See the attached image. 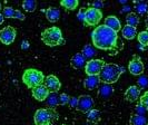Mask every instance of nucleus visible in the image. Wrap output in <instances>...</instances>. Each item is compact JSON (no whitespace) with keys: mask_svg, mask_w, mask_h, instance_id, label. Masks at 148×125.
<instances>
[{"mask_svg":"<svg viewBox=\"0 0 148 125\" xmlns=\"http://www.w3.org/2000/svg\"><path fill=\"white\" fill-rule=\"evenodd\" d=\"M91 39L95 47L103 50H111L116 48L118 41L117 32L111 30L105 25H99L94 29L91 34Z\"/></svg>","mask_w":148,"mask_h":125,"instance_id":"1","label":"nucleus"},{"mask_svg":"<svg viewBox=\"0 0 148 125\" xmlns=\"http://www.w3.org/2000/svg\"><path fill=\"white\" fill-rule=\"evenodd\" d=\"M125 72L124 67H120L116 64H110V63H105L104 67L101 69L100 74L98 75L100 81L104 84H114L119 79L120 75Z\"/></svg>","mask_w":148,"mask_h":125,"instance_id":"2","label":"nucleus"},{"mask_svg":"<svg viewBox=\"0 0 148 125\" xmlns=\"http://www.w3.org/2000/svg\"><path fill=\"white\" fill-rule=\"evenodd\" d=\"M41 40L47 46H60L65 44V39L62 37V32L58 27H49L45 29L41 34Z\"/></svg>","mask_w":148,"mask_h":125,"instance_id":"3","label":"nucleus"},{"mask_svg":"<svg viewBox=\"0 0 148 125\" xmlns=\"http://www.w3.org/2000/svg\"><path fill=\"white\" fill-rule=\"evenodd\" d=\"M58 116L56 108H39L34 116L35 125H51L58 119Z\"/></svg>","mask_w":148,"mask_h":125,"instance_id":"4","label":"nucleus"},{"mask_svg":"<svg viewBox=\"0 0 148 125\" xmlns=\"http://www.w3.org/2000/svg\"><path fill=\"white\" fill-rule=\"evenodd\" d=\"M45 79H46V77L44 76V74L40 70L32 69V68L27 69L22 75V81L26 84L27 87L31 89L36 88L40 85H44Z\"/></svg>","mask_w":148,"mask_h":125,"instance_id":"5","label":"nucleus"},{"mask_svg":"<svg viewBox=\"0 0 148 125\" xmlns=\"http://www.w3.org/2000/svg\"><path fill=\"white\" fill-rule=\"evenodd\" d=\"M103 18V14L100 10L95 8H88L85 12V21L84 23L86 26H97Z\"/></svg>","mask_w":148,"mask_h":125,"instance_id":"6","label":"nucleus"},{"mask_svg":"<svg viewBox=\"0 0 148 125\" xmlns=\"http://www.w3.org/2000/svg\"><path fill=\"white\" fill-rule=\"evenodd\" d=\"M104 65L105 61L103 59H91V60H88V63H86L85 72L87 74V76H98Z\"/></svg>","mask_w":148,"mask_h":125,"instance_id":"7","label":"nucleus"},{"mask_svg":"<svg viewBox=\"0 0 148 125\" xmlns=\"http://www.w3.org/2000/svg\"><path fill=\"white\" fill-rule=\"evenodd\" d=\"M17 31L14 27L7 26L0 30V41L3 45H11L16 39Z\"/></svg>","mask_w":148,"mask_h":125,"instance_id":"8","label":"nucleus"},{"mask_svg":"<svg viewBox=\"0 0 148 125\" xmlns=\"http://www.w3.org/2000/svg\"><path fill=\"white\" fill-rule=\"evenodd\" d=\"M77 110H80L82 113L88 114L90 110H94V99L89 95H82L78 98V105Z\"/></svg>","mask_w":148,"mask_h":125,"instance_id":"9","label":"nucleus"},{"mask_svg":"<svg viewBox=\"0 0 148 125\" xmlns=\"http://www.w3.org/2000/svg\"><path fill=\"white\" fill-rule=\"evenodd\" d=\"M128 70L130 72L132 75H135V76L143 75V73H144V64H143L141 59L138 56H134V58L129 61Z\"/></svg>","mask_w":148,"mask_h":125,"instance_id":"10","label":"nucleus"},{"mask_svg":"<svg viewBox=\"0 0 148 125\" xmlns=\"http://www.w3.org/2000/svg\"><path fill=\"white\" fill-rule=\"evenodd\" d=\"M45 87L49 90V93H58V90L61 88L60 81L53 75H49L46 77L44 83Z\"/></svg>","mask_w":148,"mask_h":125,"instance_id":"11","label":"nucleus"},{"mask_svg":"<svg viewBox=\"0 0 148 125\" xmlns=\"http://www.w3.org/2000/svg\"><path fill=\"white\" fill-rule=\"evenodd\" d=\"M114 94V88L110 84H104L101 83L98 87V96L103 101H108Z\"/></svg>","mask_w":148,"mask_h":125,"instance_id":"12","label":"nucleus"},{"mask_svg":"<svg viewBox=\"0 0 148 125\" xmlns=\"http://www.w3.org/2000/svg\"><path fill=\"white\" fill-rule=\"evenodd\" d=\"M139 97H140V88L138 86H135V85L129 86L125 93V98L128 102H132V103L139 99Z\"/></svg>","mask_w":148,"mask_h":125,"instance_id":"13","label":"nucleus"},{"mask_svg":"<svg viewBox=\"0 0 148 125\" xmlns=\"http://www.w3.org/2000/svg\"><path fill=\"white\" fill-rule=\"evenodd\" d=\"M48 95H49V90L45 87V85H40L32 89V96L35 97V99H37L39 102L46 101Z\"/></svg>","mask_w":148,"mask_h":125,"instance_id":"14","label":"nucleus"},{"mask_svg":"<svg viewBox=\"0 0 148 125\" xmlns=\"http://www.w3.org/2000/svg\"><path fill=\"white\" fill-rule=\"evenodd\" d=\"M101 84L99 76H87L84 81V86L85 88L89 89V90H94L99 87V85Z\"/></svg>","mask_w":148,"mask_h":125,"instance_id":"15","label":"nucleus"},{"mask_svg":"<svg viewBox=\"0 0 148 125\" xmlns=\"http://www.w3.org/2000/svg\"><path fill=\"white\" fill-rule=\"evenodd\" d=\"M105 26H107L108 28H110L111 30H114L116 32H118L119 30L121 29V23L116 16H108L105 19Z\"/></svg>","mask_w":148,"mask_h":125,"instance_id":"16","label":"nucleus"},{"mask_svg":"<svg viewBox=\"0 0 148 125\" xmlns=\"http://www.w3.org/2000/svg\"><path fill=\"white\" fill-rule=\"evenodd\" d=\"M42 12L46 14V18L48 19V21L50 22H57L59 20V17H60V11L58 8H55V7H50L46 10H41Z\"/></svg>","mask_w":148,"mask_h":125,"instance_id":"17","label":"nucleus"},{"mask_svg":"<svg viewBox=\"0 0 148 125\" xmlns=\"http://www.w3.org/2000/svg\"><path fill=\"white\" fill-rule=\"evenodd\" d=\"M70 63H71V66L74 67V68L80 69V68L86 66V58L84 57V55H82V52H77V54H75L74 56H73Z\"/></svg>","mask_w":148,"mask_h":125,"instance_id":"18","label":"nucleus"},{"mask_svg":"<svg viewBox=\"0 0 148 125\" xmlns=\"http://www.w3.org/2000/svg\"><path fill=\"white\" fill-rule=\"evenodd\" d=\"M121 35L125 39H128V40H132L134 39L136 35H137V29L136 27H132V26H128L126 25L123 29H121Z\"/></svg>","mask_w":148,"mask_h":125,"instance_id":"19","label":"nucleus"},{"mask_svg":"<svg viewBox=\"0 0 148 125\" xmlns=\"http://www.w3.org/2000/svg\"><path fill=\"white\" fill-rule=\"evenodd\" d=\"M46 103L49 108H55L57 105H60V95H58V93H49Z\"/></svg>","mask_w":148,"mask_h":125,"instance_id":"20","label":"nucleus"},{"mask_svg":"<svg viewBox=\"0 0 148 125\" xmlns=\"http://www.w3.org/2000/svg\"><path fill=\"white\" fill-rule=\"evenodd\" d=\"M100 118H101L100 112L98 110H95V108L92 110H90L88 114H87V121L90 122V123H92V124H97L100 121Z\"/></svg>","mask_w":148,"mask_h":125,"instance_id":"21","label":"nucleus"},{"mask_svg":"<svg viewBox=\"0 0 148 125\" xmlns=\"http://www.w3.org/2000/svg\"><path fill=\"white\" fill-rule=\"evenodd\" d=\"M135 9L139 15H146L148 12V3L144 1H135Z\"/></svg>","mask_w":148,"mask_h":125,"instance_id":"22","label":"nucleus"},{"mask_svg":"<svg viewBox=\"0 0 148 125\" xmlns=\"http://www.w3.org/2000/svg\"><path fill=\"white\" fill-rule=\"evenodd\" d=\"M148 121L145 116H140L137 114H134L130 117V125H147Z\"/></svg>","mask_w":148,"mask_h":125,"instance_id":"23","label":"nucleus"},{"mask_svg":"<svg viewBox=\"0 0 148 125\" xmlns=\"http://www.w3.org/2000/svg\"><path fill=\"white\" fill-rule=\"evenodd\" d=\"M60 5L67 10H75L76 8L78 7L79 2L77 0H61Z\"/></svg>","mask_w":148,"mask_h":125,"instance_id":"24","label":"nucleus"},{"mask_svg":"<svg viewBox=\"0 0 148 125\" xmlns=\"http://www.w3.org/2000/svg\"><path fill=\"white\" fill-rule=\"evenodd\" d=\"M126 22L128 26H132V27H136L138 23H139V17L134 14V12H129L126 16Z\"/></svg>","mask_w":148,"mask_h":125,"instance_id":"25","label":"nucleus"},{"mask_svg":"<svg viewBox=\"0 0 148 125\" xmlns=\"http://www.w3.org/2000/svg\"><path fill=\"white\" fill-rule=\"evenodd\" d=\"M82 54L84 55V57L86 59H89V60H91V58L95 56V49L92 48V46H90V45H86L84 48H82Z\"/></svg>","mask_w":148,"mask_h":125,"instance_id":"26","label":"nucleus"},{"mask_svg":"<svg viewBox=\"0 0 148 125\" xmlns=\"http://www.w3.org/2000/svg\"><path fill=\"white\" fill-rule=\"evenodd\" d=\"M22 8L28 12H34L37 8V3L34 0H25L22 2Z\"/></svg>","mask_w":148,"mask_h":125,"instance_id":"27","label":"nucleus"},{"mask_svg":"<svg viewBox=\"0 0 148 125\" xmlns=\"http://www.w3.org/2000/svg\"><path fill=\"white\" fill-rule=\"evenodd\" d=\"M17 14H18V10L14 9L12 7H5L2 11L3 18H16L17 19Z\"/></svg>","mask_w":148,"mask_h":125,"instance_id":"28","label":"nucleus"},{"mask_svg":"<svg viewBox=\"0 0 148 125\" xmlns=\"http://www.w3.org/2000/svg\"><path fill=\"white\" fill-rule=\"evenodd\" d=\"M137 85L139 88H147L148 87V76L140 75L137 79Z\"/></svg>","mask_w":148,"mask_h":125,"instance_id":"29","label":"nucleus"},{"mask_svg":"<svg viewBox=\"0 0 148 125\" xmlns=\"http://www.w3.org/2000/svg\"><path fill=\"white\" fill-rule=\"evenodd\" d=\"M138 41L143 46H148V31H141L138 34Z\"/></svg>","mask_w":148,"mask_h":125,"instance_id":"30","label":"nucleus"},{"mask_svg":"<svg viewBox=\"0 0 148 125\" xmlns=\"http://www.w3.org/2000/svg\"><path fill=\"white\" fill-rule=\"evenodd\" d=\"M139 99H140L139 103H140L141 105L145 107V110L148 112V92H145V94L141 96Z\"/></svg>","mask_w":148,"mask_h":125,"instance_id":"31","label":"nucleus"},{"mask_svg":"<svg viewBox=\"0 0 148 125\" xmlns=\"http://www.w3.org/2000/svg\"><path fill=\"white\" fill-rule=\"evenodd\" d=\"M69 99H70V97L65 94V93H62L61 95H60V105H66V104L69 103Z\"/></svg>","mask_w":148,"mask_h":125,"instance_id":"32","label":"nucleus"},{"mask_svg":"<svg viewBox=\"0 0 148 125\" xmlns=\"http://www.w3.org/2000/svg\"><path fill=\"white\" fill-rule=\"evenodd\" d=\"M145 112H146V110H145V107H144L140 103L136 106V114H137V115L144 116V113H145Z\"/></svg>","mask_w":148,"mask_h":125,"instance_id":"33","label":"nucleus"},{"mask_svg":"<svg viewBox=\"0 0 148 125\" xmlns=\"http://www.w3.org/2000/svg\"><path fill=\"white\" fill-rule=\"evenodd\" d=\"M85 12H86V9L85 8H82L80 10H79V12H78V15H77V17H78V20H80V21H85Z\"/></svg>","mask_w":148,"mask_h":125,"instance_id":"34","label":"nucleus"},{"mask_svg":"<svg viewBox=\"0 0 148 125\" xmlns=\"http://www.w3.org/2000/svg\"><path fill=\"white\" fill-rule=\"evenodd\" d=\"M69 106L70 107H76L77 108V105H78V98L77 97H71L70 99H69Z\"/></svg>","mask_w":148,"mask_h":125,"instance_id":"35","label":"nucleus"},{"mask_svg":"<svg viewBox=\"0 0 148 125\" xmlns=\"http://www.w3.org/2000/svg\"><path fill=\"white\" fill-rule=\"evenodd\" d=\"M103 7H104V2L103 1H95V2H92V8H95V9L100 10Z\"/></svg>","mask_w":148,"mask_h":125,"instance_id":"36","label":"nucleus"},{"mask_svg":"<svg viewBox=\"0 0 148 125\" xmlns=\"http://www.w3.org/2000/svg\"><path fill=\"white\" fill-rule=\"evenodd\" d=\"M21 48L25 50V49H28L29 48V43L27 40H22L21 41Z\"/></svg>","mask_w":148,"mask_h":125,"instance_id":"37","label":"nucleus"},{"mask_svg":"<svg viewBox=\"0 0 148 125\" xmlns=\"http://www.w3.org/2000/svg\"><path fill=\"white\" fill-rule=\"evenodd\" d=\"M126 11H130V7L129 6H126L121 9V12H126Z\"/></svg>","mask_w":148,"mask_h":125,"instance_id":"38","label":"nucleus"},{"mask_svg":"<svg viewBox=\"0 0 148 125\" xmlns=\"http://www.w3.org/2000/svg\"><path fill=\"white\" fill-rule=\"evenodd\" d=\"M3 19H5V18H3V16L0 14V25H1L2 22H3Z\"/></svg>","mask_w":148,"mask_h":125,"instance_id":"39","label":"nucleus"},{"mask_svg":"<svg viewBox=\"0 0 148 125\" xmlns=\"http://www.w3.org/2000/svg\"><path fill=\"white\" fill-rule=\"evenodd\" d=\"M0 10H1V3H0Z\"/></svg>","mask_w":148,"mask_h":125,"instance_id":"40","label":"nucleus"},{"mask_svg":"<svg viewBox=\"0 0 148 125\" xmlns=\"http://www.w3.org/2000/svg\"><path fill=\"white\" fill-rule=\"evenodd\" d=\"M147 125H148V123H147Z\"/></svg>","mask_w":148,"mask_h":125,"instance_id":"41","label":"nucleus"},{"mask_svg":"<svg viewBox=\"0 0 148 125\" xmlns=\"http://www.w3.org/2000/svg\"><path fill=\"white\" fill-rule=\"evenodd\" d=\"M64 125H65V124H64Z\"/></svg>","mask_w":148,"mask_h":125,"instance_id":"42","label":"nucleus"}]
</instances>
